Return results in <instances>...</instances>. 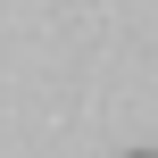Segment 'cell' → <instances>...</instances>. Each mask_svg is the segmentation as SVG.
Masks as SVG:
<instances>
[{
    "mask_svg": "<svg viewBox=\"0 0 158 158\" xmlns=\"http://www.w3.org/2000/svg\"><path fill=\"white\" fill-rule=\"evenodd\" d=\"M133 158H150V150H133Z\"/></svg>",
    "mask_w": 158,
    "mask_h": 158,
    "instance_id": "obj_1",
    "label": "cell"
}]
</instances>
